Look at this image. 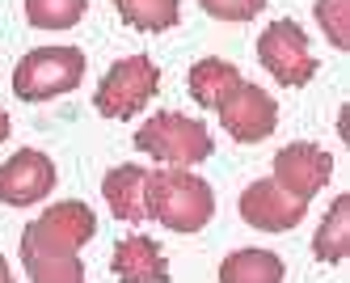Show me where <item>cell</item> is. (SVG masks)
I'll list each match as a JSON object with an SVG mask.
<instances>
[{
    "mask_svg": "<svg viewBox=\"0 0 350 283\" xmlns=\"http://www.w3.org/2000/svg\"><path fill=\"white\" fill-rule=\"evenodd\" d=\"M97 233L85 203H55L21 233V262L34 283H85L81 245Z\"/></svg>",
    "mask_w": 350,
    "mask_h": 283,
    "instance_id": "obj_1",
    "label": "cell"
},
{
    "mask_svg": "<svg viewBox=\"0 0 350 283\" xmlns=\"http://www.w3.org/2000/svg\"><path fill=\"white\" fill-rule=\"evenodd\" d=\"M148 216L173 233H198L215 216V195L190 169H157L148 173Z\"/></svg>",
    "mask_w": 350,
    "mask_h": 283,
    "instance_id": "obj_2",
    "label": "cell"
},
{
    "mask_svg": "<svg viewBox=\"0 0 350 283\" xmlns=\"http://www.w3.org/2000/svg\"><path fill=\"white\" fill-rule=\"evenodd\" d=\"M85 76V51L81 47H42L30 51L26 60L13 68V93L21 101H46L72 93Z\"/></svg>",
    "mask_w": 350,
    "mask_h": 283,
    "instance_id": "obj_3",
    "label": "cell"
},
{
    "mask_svg": "<svg viewBox=\"0 0 350 283\" xmlns=\"http://www.w3.org/2000/svg\"><path fill=\"white\" fill-rule=\"evenodd\" d=\"M135 144L173 169H186V165H198L211 157V132L198 119H186V114H152L139 132H135Z\"/></svg>",
    "mask_w": 350,
    "mask_h": 283,
    "instance_id": "obj_4",
    "label": "cell"
},
{
    "mask_svg": "<svg viewBox=\"0 0 350 283\" xmlns=\"http://www.w3.org/2000/svg\"><path fill=\"white\" fill-rule=\"evenodd\" d=\"M157 89H161L157 64L148 60V56H127V60H118V64L102 76L93 106L102 110L106 119H131V114H139L148 101L157 97Z\"/></svg>",
    "mask_w": 350,
    "mask_h": 283,
    "instance_id": "obj_5",
    "label": "cell"
},
{
    "mask_svg": "<svg viewBox=\"0 0 350 283\" xmlns=\"http://www.w3.org/2000/svg\"><path fill=\"white\" fill-rule=\"evenodd\" d=\"M258 60L279 85H308L317 76V60L308 51V38L295 21H274L258 38Z\"/></svg>",
    "mask_w": 350,
    "mask_h": 283,
    "instance_id": "obj_6",
    "label": "cell"
},
{
    "mask_svg": "<svg viewBox=\"0 0 350 283\" xmlns=\"http://www.w3.org/2000/svg\"><path fill=\"white\" fill-rule=\"evenodd\" d=\"M219 123L224 132L241 144H258L274 132V123H279V106H274V97L262 89V85H249L241 81L228 97L219 101Z\"/></svg>",
    "mask_w": 350,
    "mask_h": 283,
    "instance_id": "obj_7",
    "label": "cell"
},
{
    "mask_svg": "<svg viewBox=\"0 0 350 283\" xmlns=\"http://www.w3.org/2000/svg\"><path fill=\"white\" fill-rule=\"evenodd\" d=\"M55 186V165L38 148H21L0 165V203L9 208H30V203L46 199Z\"/></svg>",
    "mask_w": 350,
    "mask_h": 283,
    "instance_id": "obj_8",
    "label": "cell"
},
{
    "mask_svg": "<svg viewBox=\"0 0 350 283\" xmlns=\"http://www.w3.org/2000/svg\"><path fill=\"white\" fill-rule=\"evenodd\" d=\"M304 199L287 195L274 177H262V182H254L245 195H241V216L245 224L262 228V233H287V228H295L299 220H304Z\"/></svg>",
    "mask_w": 350,
    "mask_h": 283,
    "instance_id": "obj_9",
    "label": "cell"
},
{
    "mask_svg": "<svg viewBox=\"0 0 350 283\" xmlns=\"http://www.w3.org/2000/svg\"><path fill=\"white\" fill-rule=\"evenodd\" d=\"M334 173V157L317 144H287L279 157H274V182L295 199H312Z\"/></svg>",
    "mask_w": 350,
    "mask_h": 283,
    "instance_id": "obj_10",
    "label": "cell"
},
{
    "mask_svg": "<svg viewBox=\"0 0 350 283\" xmlns=\"http://www.w3.org/2000/svg\"><path fill=\"white\" fill-rule=\"evenodd\" d=\"M110 271L118 283H165L169 279V262H165L161 245L148 237H122L110 258Z\"/></svg>",
    "mask_w": 350,
    "mask_h": 283,
    "instance_id": "obj_11",
    "label": "cell"
},
{
    "mask_svg": "<svg viewBox=\"0 0 350 283\" xmlns=\"http://www.w3.org/2000/svg\"><path fill=\"white\" fill-rule=\"evenodd\" d=\"M102 195L118 220H148V169L139 165H118L106 173Z\"/></svg>",
    "mask_w": 350,
    "mask_h": 283,
    "instance_id": "obj_12",
    "label": "cell"
},
{
    "mask_svg": "<svg viewBox=\"0 0 350 283\" xmlns=\"http://www.w3.org/2000/svg\"><path fill=\"white\" fill-rule=\"evenodd\" d=\"M241 85V72L228 64V60H198L190 68V97L198 101V106H207V110H219V101L228 97L232 89Z\"/></svg>",
    "mask_w": 350,
    "mask_h": 283,
    "instance_id": "obj_13",
    "label": "cell"
},
{
    "mask_svg": "<svg viewBox=\"0 0 350 283\" xmlns=\"http://www.w3.org/2000/svg\"><path fill=\"white\" fill-rule=\"evenodd\" d=\"M219 283H283V258L270 249H237L219 262Z\"/></svg>",
    "mask_w": 350,
    "mask_h": 283,
    "instance_id": "obj_14",
    "label": "cell"
},
{
    "mask_svg": "<svg viewBox=\"0 0 350 283\" xmlns=\"http://www.w3.org/2000/svg\"><path fill=\"white\" fill-rule=\"evenodd\" d=\"M312 254L321 262H346L350 258V195H338L334 208L325 212L317 237H312Z\"/></svg>",
    "mask_w": 350,
    "mask_h": 283,
    "instance_id": "obj_15",
    "label": "cell"
},
{
    "mask_svg": "<svg viewBox=\"0 0 350 283\" xmlns=\"http://www.w3.org/2000/svg\"><path fill=\"white\" fill-rule=\"evenodd\" d=\"M114 9L127 25L148 30V34H161L169 25H178V17H182L178 0H114Z\"/></svg>",
    "mask_w": 350,
    "mask_h": 283,
    "instance_id": "obj_16",
    "label": "cell"
},
{
    "mask_svg": "<svg viewBox=\"0 0 350 283\" xmlns=\"http://www.w3.org/2000/svg\"><path fill=\"white\" fill-rule=\"evenodd\" d=\"M89 9V0H26V21L38 30H72Z\"/></svg>",
    "mask_w": 350,
    "mask_h": 283,
    "instance_id": "obj_17",
    "label": "cell"
},
{
    "mask_svg": "<svg viewBox=\"0 0 350 283\" xmlns=\"http://www.w3.org/2000/svg\"><path fill=\"white\" fill-rule=\"evenodd\" d=\"M317 21L338 51L350 47V0H317Z\"/></svg>",
    "mask_w": 350,
    "mask_h": 283,
    "instance_id": "obj_18",
    "label": "cell"
},
{
    "mask_svg": "<svg viewBox=\"0 0 350 283\" xmlns=\"http://www.w3.org/2000/svg\"><path fill=\"white\" fill-rule=\"evenodd\" d=\"M198 5L219 21H249L266 9V0H198Z\"/></svg>",
    "mask_w": 350,
    "mask_h": 283,
    "instance_id": "obj_19",
    "label": "cell"
},
{
    "mask_svg": "<svg viewBox=\"0 0 350 283\" xmlns=\"http://www.w3.org/2000/svg\"><path fill=\"white\" fill-rule=\"evenodd\" d=\"M5 140H9V114L0 110V144H5Z\"/></svg>",
    "mask_w": 350,
    "mask_h": 283,
    "instance_id": "obj_20",
    "label": "cell"
},
{
    "mask_svg": "<svg viewBox=\"0 0 350 283\" xmlns=\"http://www.w3.org/2000/svg\"><path fill=\"white\" fill-rule=\"evenodd\" d=\"M0 283H13V275H9V262L0 258Z\"/></svg>",
    "mask_w": 350,
    "mask_h": 283,
    "instance_id": "obj_21",
    "label": "cell"
}]
</instances>
